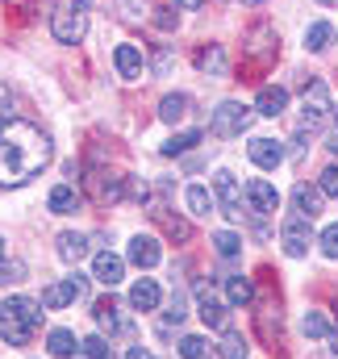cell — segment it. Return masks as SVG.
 Segmentation results:
<instances>
[{"instance_id": "ab89813d", "label": "cell", "mask_w": 338, "mask_h": 359, "mask_svg": "<svg viewBox=\"0 0 338 359\" xmlns=\"http://www.w3.org/2000/svg\"><path fill=\"white\" fill-rule=\"evenodd\" d=\"M155 25H159V29H171V25H175V13H171V8H155Z\"/></svg>"}, {"instance_id": "d590c367", "label": "cell", "mask_w": 338, "mask_h": 359, "mask_svg": "<svg viewBox=\"0 0 338 359\" xmlns=\"http://www.w3.org/2000/svg\"><path fill=\"white\" fill-rule=\"evenodd\" d=\"M322 251H326V259L338 264V226H326L322 230Z\"/></svg>"}, {"instance_id": "f1b7e54d", "label": "cell", "mask_w": 338, "mask_h": 359, "mask_svg": "<svg viewBox=\"0 0 338 359\" xmlns=\"http://www.w3.org/2000/svg\"><path fill=\"white\" fill-rule=\"evenodd\" d=\"M217 351H222V359H247V339H243L238 330H226Z\"/></svg>"}, {"instance_id": "603a6c76", "label": "cell", "mask_w": 338, "mask_h": 359, "mask_svg": "<svg viewBox=\"0 0 338 359\" xmlns=\"http://www.w3.org/2000/svg\"><path fill=\"white\" fill-rule=\"evenodd\" d=\"M188 104H192V100H188L184 92H171V96L159 100V117H163V121H184V117H188Z\"/></svg>"}, {"instance_id": "7dc6e473", "label": "cell", "mask_w": 338, "mask_h": 359, "mask_svg": "<svg viewBox=\"0 0 338 359\" xmlns=\"http://www.w3.org/2000/svg\"><path fill=\"white\" fill-rule=\"evenodd\" d=\"M0 259H4V238H0Z\"/></svg>"}, {"instance_id": "277c9868", "label": "cell", "mask_w": 338, "mask_h": 359, "mask_svg": "<svg viewBox=\"0 0 338 359\" xmlns=\"http://www.w3.org/2000/svg\"><path fill=\"white\" fill-rule=\"evenodd\" d=\"M280 243H284V251H288L292 259L309 255V247H313V230H309V217H301V213L284 217V226H280Z\"/></svg>"}, {"instance_id": "f6af8a7d", "label": "cell", "mask_w": 338, "mask_h": 359, "mask_svg": "<svg viewBox=\"0 0 338 359\" xmlns=\"http://www.w3.org/2000/svg\"><path fill=\"white\" fill-rule=\"evenodd\" d=\"M330 343H334V347H330V351H334V355H338V330H334V334H330Z\"/></svg>"}, {"instance_id": "3957f363", "label": "cell", "mask_w": 338, "mask_h": 359, "mask_svg": "<svg viewBox=\"0 0 338 359\" xmlns=\"http://www.w3.org/2000/svg\"><path fill=\"white\" fill-rule=\"evenodd\" d=\"M247 126H251V109L238 104V100H222V104L213 109V121H209V130H213L217 138H234V134H243Z\"/></svg>"}, {"instance_id": "cb8c5ba5", "label": "cell", "mask_w": 338, "mask_h": 359, "mask_svg": "<svg viewBox=\"0 0 338 359\" xmlns=\"http://www.w3.org/2000/svg\"><path fill=\"white\" fill-rule=\"evenodd\" d=\"M226 297H230V305H251L255 284L247 280V276H230V280H226Z\"/></svg>"}, {"instance_id": "5bb4252c", "label": "cell", "mask_w": 338, "mask_h": 359, "mask_svg": "<svg viewBox=\"0 0 338 359\" xmlns=\"http://www.w3.org/2000/svg\"><path fill=\"white\" fill-rule=\"evenodd\" d=\"M196 297H201V322H205L209 330H230V313H226V305H222V301H213L205 284L196 288Z\"/></svg>"}, {"instance_id": "7a4b0ae2", "label": "cell", "mask_w": 338, "mask_h": 359, "mask_svg": "<svg viewBox=\"0 0 338 359\" xmlns=\"http://www.w3.org/2000/svg\"><path fill=\"white\" fill-rule=\"evenodd\" d=\"M326 113H330V88H326V80H309L305 100H301V130H309V134L322 130Z\"/></svg>"}, {"instance_id": "9a60e30c", "label": "cell", "mask_w": 338, "mask_h": 359, "mask_svg": "<svg viewBox=\"0 0 338 359\" xmlns=\"http://www.w3.org/2000/svg\"><path fill=\"white\" fill-rule=\"evenodd\" d=\"M113 63H117L121 80H142V50H138V46L121 42V46L113 50Z\"/></svg>"}, {"instance_id": "d6a6232c", "label": "cell", "mask_w": 338, "mask_h": 359, "mask_svg": "<svg viewBox=\"0 0 338 359\" xmlns=\"http://www.w3.org/2000/svg\"><path fill=\"white\" fill-rule=\"evenodd\" d=\"M155 217L163 222V230H168V234L175 238V243H184V238L192 234V226H188V222H180V217H171L168 209H155Z\"/></svg>"}, {"instance_id": "30bf717a", "label": "cell", "mask_w": 338, "mask_h": 359, "mask_svg": "<svg viewBox=\"0 0 338 359\" xmlns=\"http://www.w3.org/2000/svg\"><path fill=\"white\" fill-rule=\"evenodd\" d=\"M159 259H163V251H159V238H151V234H138V238H130V264H134V268L151 271Z\"/></svg>"}, {"instance_id": "44dd1931", "label": "cell", "mask_w": 338, "mask_h": 359, "mask_svg": "<svg viewBox=\"0 0 338 359\" xmlns=\"http://www.w3.org/2000/svg\"><path fill=\"white\" fill-rule=\"evenodd\" d=\"M59 255H63L67 264L84 259V255H88V238H84V234H76V230H63V234H59Z\"/></svg>"}, {"instance_id": "1f68e13d", "label": "cell", "mask_w": 338, "mask_h": 359, "mask_svg": "<svg viewBox=\"0 0 338 359\" xmlns=\"http://www.w3.org/2000/svg\"><path fill=\"white\" fill-rule=\"evenodd\" d=\"M196 142H201V130H188V134H175V138H168L159 151H163V155H184V151H188V147H196Z\"/></svg>"}, {"instance_id": "484cf974", "label": "cell", "mask_w": 338, "mask_h": 359, "mask_svg": "<svg viewBox=\"0 0 338 359\" xmlns=\"http://www.w3.org/2000/svg\"><path fill=\"white\" fill-rule=\"evenodd\" d=\"M301 330L309 334V339H330L334 330H330V318L322 313V309H309L305 318H301Z\"/></svg>"}, {"instance_id": "7402d4cb", "label": "cell", "mask_w": 338, "mask_h": 359, "mask_svg": "<svg viewBox=\"0 0 338 359\" xmlns=\"http://www.w3.org/2000/svg\"><path fill=\"white\" fill-rule=\"evenodd\" d=\"M46 347H50V355H55V359H72L76 351H80V343H76V334H72V330H50Z\"/></svg>"}, {"instance_id": "6da1fadb", "label": "cell", "mask_w": 338, "mask_h": 359, "mask_svg": "<svg viewBox=\"0 0 338 359\" xmlns=\"http://www.w3.org/2000/svg\"><path fill=\"white\" fill-rule=\"evenodd\" d=\"M46 163H50V138L21 117H4L0 121V184H25Z\"/></svg>"}, {"instance_id": "4316f807", "label": "cell", "mask_w": 338, "mask_h": 359, "mask_svg": "<svg viewBox=\"0 0 338 359\" xmlns=\"http://www.w3.org/2000/svg\"><path fill=\"white\" fill-rule=\"evenodd\" d=\"M184 196H188V209H192L196 217H209V213H213V192H209V188L192 184V188H188Z\"/></svg>"}, {"instance_id": "d6986e66", "label": "cell", "mask_w": 338, "mask_h": 359, "mask_svg": "<svg viewBox=\"0 0 338 359\" xmlns=\"http://www.w3.org/2000/svg\"><path fill=\"white\" fill-rule=\"evenodd\" d=\"M0 339H4L8 347H25V343L34 339V326L21 322V318H4V313H0Z\"/></svg>"}, {"instance_id": "2e32d148", "label": "cell", "mask_w": 338, "mask_h": 359, "mask_svg": "<svg viewBox=\"0 0 338 359\" xmlns=\"http://www.w3.org/2000/svg\"><path fill=\"white\" fill-rule=\"evenodd\" d=\"M96 322H100V330H109V334H126V330H130V318L121 313L117 301H100V305H96Z\"/></svg>"}, {"instance_id": "f35d334b", "label": "cell", "mask_w": 338, "mask_h": 359, "mask_svg": "<svg viewBox=\"0 0 338 359\" xmlns=\"http://www.w3.org/2000/svg\"><path fill=\"white\" fill-rule=\"evenodd\" d=\"M8 109H13V92H8V84H0V121H4V117H13Z\"/></svg>"}, {"instance_id": "52a82bcc", "label": "cell", "mask_w": 338, "mask_h": 359, "mask_svg": "<svg viewBox=\"0 0 338 359\" xmlns=\"http://www.w3.org/2000/svg\"><path fill=\"white\" fill-rule=\"evenodd\" d=\"M213 201H222V209H226V217H243V188H238V180L230 176V172H217L213 176Z\"/></svg>"}, {"instance_id": "b9f144b4", "label": "cell", "mask_w": 338, "mask_h": 359, "mask_svg": "<svg viewBox=\"0 0 338 359\" xmlns=\"http://www.w3.org/2000/svg\"><path fill=\"white\" fill-rule=\"evenodd\" d=\"M175 4H180V8H201L205 0H175Z\"/></svg>"}, {"instance_id": "8992f818", "label": "cell", "mask_w": 338, "mask_h": 359, "mask_svg": "<svg viewBox=\"0 0 338 359\" xmlns=\"http://www.w3.org/2000/svg\"><path fill=\"white\" fill-rule=\"evenodd\" d=\"M88 292V280L76 271V276H67V280H59V284H50L46 292H42V305L46 309H63V305H72V301H80Z\"/></svg>"}, {"instance_id": "8d00e7d4", "label": "cell", "mask_w": 338, "mask_h": 359, "mask_svg": "<svg viewBox=\"0 0 338 359\" xmlns=\"http://www.w3.org/2000/svg\"><path fill=\"white\" fill-rule=\"evenodd\" d=\"M318 188H322L326 196H338V163H334V168H326V172L318 176Z\"/></svg>"}, {"instance_id": "7bdbcfd3", "label": "cell", "mask_w": 338, "mask_h": 359, "mask_svg": "<svg viewBox=\"0 0 338 359\" xmlns=\"http://www.w3.org/2000/svg\"><path fill=\"white\" fill-rule=\"evenodd\" d=\"M88 4H92V0H76V8H80V13H88Z\"/></svg>"}, {"instance_id": "83f0119b", "label": "cell", "mask_w": 338, "mask_h": 359, "mask_svg": "<svg viewBox=\"0 0 338 359\" xmlns=\"http://www.w3.org/2000/svg\"><path fill=\"white\" fill-rule=\"evenodd\" d=\"M330 38H334L330 21H313V25L305 29V46H309V50H326V46H330Z\"/></svg>"}, {"instance_id": "e575fe53", "label": "cell", "mask_w": 338, "mask_h": 359, "mask_svg": "<svg viewBox=\"0 0 338 359\" xmlns=\"http://www.w3.org/2000/svg\"><path fill=\"white\" fill-rule=\"evenodd\" d=\"M21 280H25L21 259H0V284H21Z\"/></svg>"}, {"instance_id": "60d3db41", "label": "cell", "mask_w": 338, "mask_h": 359, "mask_svg": "<svg viewBox=\"0 0 338 359\" xmlns=\"http://www.w3.org/2000/svg\"><path fill=\"white\" fill-rule=\"evenodd\" d=\"M126 359H151V351H147V347H130V351H126Z\"/></svg>"}, {"instance_id": "681fc988", "label": "cell", "mask_w": 338, "mask_h": 359, "mask_svg": "<svg viewBox=\"0 0 338 359\" xmlns=\"http://www.w3.org/2000/svg\"><path fill=\"white\" fill-rule=\"evenodd\" d=\"M334 121H338V109H334Z\"/></svg>"}, {"instance_id": "ba28073f", "label": "cell", "mask_w": 338, "mask_h": 359, "mask_svg": "<svg viewBox=\"0 0 338 359\" xmlns=\"http://www.w3.org/2000/svg\"><path fill=\"white\" fill-rule=\"evenodd\" d=\"M247 155H251L255 168H263V172H276V168L284 163V142H276V138H251Z\"/></svg>"}, {"instance_id": "4fadbf2b", "label": "cell", "mask_w": 338, "mask_h": 359, "mask_svg": "<svg viewBox=\"0 0 338 359\" xmlns=\"http://www.w3.org/2000/svg\"><path fill=\"white\" fill-rule=\"evenodd\" d=\"M92 280H100L104 288H117V284L126 280V264H121L117 255H109V251H100V255L92 259Z\"/></svg>"}, {"instance_id": "8fae6325", "label": "cell", "mask_w": 338, "mask_h": 359, "mask_svg": "<svg viewBox=\"0 0 338 359\" xmlns=\"http://www.w3.org/2000/svg\"><path fill=\"white\" fill-rule=\"evenodd\" d=\"M292 205H297L301 217L313 222V217L322 213V205H326V192H322L318 184H297V188H292Z\"/></svg>"}, {"instance_id": "9c48e42d", "label": "cell", "mask_w": 338, "mask_h": 359, "mask_svg": "<svg viewBox=\"0 0 338 359\" xmlns=\"http://www.w3.org/2000/svg\"><path fill=\"white\" fill-rule=\"evenodd\" d=\"M247 201L255 205V213H263V217H276V209H280V192L267 180H247Z\"/></svg>"}, {"instance_id": "5b68a950", "label": "cell", "mask_w": 338, "mask_h": 359, "mask_svg": "<svg viewBox=\"0 0 338 359\" xmlns=\"http://www.w3.org/2000/svg\"><path fill=\"white\" fill-rule=\"evenodd\" d=\"M50 29H55V38L63 46H76V42H84V34H88V17L80 8H63V13L50 17Z\"/></svg>"}, {"instance_id": "e0dca14e", "label": "cell", "mask_w": 338, "mask_h": 359, "mask_svg": "<svg viewBox=\"0 0 338 359\" xmlns=\"http://www.w3.org/2000/svg\"><path fill=\"white\" fill-rule=\"evenodd\" d=\"M288 109V92L276 88V84H267V88H259L255 96V113H263V117H280Z\"/></svg>"}, {"instance_id": "f546056e", "label": "cell", "mask_w": 338, "mask_h": 359, "mask_svg": "<svg viewBox=\"0 0 338 359\" xmlns=\"http://www.w3.org/2000/svg\"><path fill=\"white\" fill-rule=\"evenodd\" d=\"M209 339H201V334H188V339H180V359H209Z\"/></svg>"}, {"instance_id": "ee69618b", "label": "cell", "mask_w": 338, "mask_h": 359, "mask_svg": "<svg viewBox=\"0 0 338 359\" xmlns=\"http://www.w3.org/2000/svg\"><path fill=\"white\" fill-rule=\"evenodd\" d=\"M326 147H330V155H338V138H330V142H326Z\"/></svg>"}, {"instance_id": "c3c4849f", "label": "cell", "mask_w": 338, "mask_h": 359, "mask_svg": "<svg viewBox=\"0 0 338 359\" xmlns=\"http://www.w3.org/2000/svg\"><path fill=\"white\" fill-rule=\"evenodd\" d=\"M322 4H338V0H322Z\"/></svg>"}, {"instance_id": "d4e9b609", "label": "cell", "mask_w": 338, "mask_h": 359, "mask_svg": "<svg viewBox=\"0 0 338 359\" xmlns=\"http://www.w3.org/2000/svg\"><path fill=\"white\" fill-rule=\"evenodd\" d=\"M196 63H201V72H209V76H226V50H222V46H201Z\"/></svg>"}, {"instance_id": "ac0fdd59", "label": "cell", "mask_w": 338, "mask_h": 359, "mask_svg": "<svg viewBox=\"0 0 338 359\" xmlns=\"http://www.w3.org/2000/svg\"><path fill=\"white\" fill-rule=\"evenodd\" d=\"M159 284L155 280H138L134 288H130V305L138 309V313H151V309H159Z\"/></svg>"}, {"instance_id": "74e56055", "label": "cell", "mask_w": 338, "mask_h": 359, "mask_svg": "<svg viewBox=\"0 0 338 359\" xmlns=\"http://www.w3.org/2000/svg\"><path fill=\"white\" fill-rule=\"evenodd\" d=\"M168 72H171V50L163 46V50L155 55V76H168Z\"/></svg>"}, {"instance_id": "4dcf8cb0", "label": "cell", "mask_w": 338, "mask_h": 359, "mask_svg": "<svg viewBox=\"0 0 338 359\" xmlns=\"http://www.w3.org/2000/svg\"><path fill=\"white\" fill-rule=\"evenodd\" d=\"M213 247H217V255H222V259H234V255L243 251V238H238V234H230V230H217V234H213Z\"/></svg>"}, {"instance_id": "ffe728a7", "label": "cell", "mask_w": 338, "mask_h": 359, "mask_svg": "<svg viewBox=\"0 0 338 359\" xmlns=\"http://www.w3.org/2000/svg\"><path fill=\"white\" fill-rule=\"evenodd\" d=\"M50 213H76L80 209V192L72 188V184H59V188H50Z\"/></svg>"}, {"instance_id": "bcb514c9", "label": "cell", "mask_w": 338, "mask_h": 359, "mask_svg": "<svg viewBox=\"0 0 338 359\" xmlns=\"http://www.w3.org/2000/svg\"><path fill=\"white\" fill-rule=\"evenodd\" d=\"M243 4H267V0H243Z\"/></svg>"}, {"instance_id": "836d02e7", "label": "cell", "mask_w": 338, "mask_h": 359, "mask_svg": "<svg viewBox=\"0 0 338 359\" xmlns=\"http://www.w3.org/2000/svg\"><path fill=\"white\" fill-rule=\"evenodd\" d=\"M80 355L84 359H113V351H109V343H104L100 334H92V339L80 343Z\"/></svg>"}, {"instance_id": "7c38bea8", "label": "cell", "mask_w": 338, "mask_h": 359, "mask_svg": "<svg viewBox=\"0 0 338 359\" xmlns=\"http://www.w3.org/2000/svg\"><path fill=\"white\" fill-rule=\"evenodd\" d=\"M0 313H4V318H21V322H29L34 330L42 326V301H34V297H8V301L0 305Z\"/></svg>"}]
</instances>
